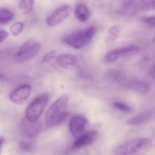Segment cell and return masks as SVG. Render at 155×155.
<instances>
[{"label":"cell","mask_w":155,"mask_h":155,"mask_svg":"<svg viewBox=\"0 0 155 155\" xmlns=\"http://www.w3.org/2000/svg\"><path fill=\"white\" fill-rule=\"evenodd\" d=\"M69 98L62 96L54 101L46 111L45 121L49 126H55L64 122L69 115L66 111Z\"/></svg>","instance_id":"1"},{"label":"cell","mask_w":155,"mask_h":155,"mask_svg":"<svg viewBox=\"0 0 155 155\" xmlns=\"http://www.w3.org/2000/svg\"><path fill=\"white\" fill-rule=\"evenodd\" d=\"M153 146L149 138H139L125 142L115 150V155H146Z\"/></svg>","instance_id":"2"},{"label":"cell","mask_w":155,"mask_h":155,"mask_svg":"<svg viewBox=\"0 0 155 155\" xmlns=\"http://www.w3.org/2000/svg\"><path fill=\"white\" fill-rule=\"evenodd\" d=\"M95 33L94 26L90 25L64 35L62 38V41L73 48L80 49L88 44L92 41Z\"/></svg>","instance_id":"3"},{"label":"cell","mask_w":155,"mask_h":155,"mask_svg":"<svg viewBox=\"0 0 155 155\" xmlns=\"http://www.w3.org/2000/svg\"><path fill=\"white\" fill-rule=\"evenodd\" d=\"M50 98V95L45 93L35 98L25 109V118L31 122H37L42 114Z\"/></svg>","instance_id":"4"},{"label":"cell","mask_w":155,"mask_h":155,"mask_svg":"<svg viewBox=\"0 0 155 155\" xmlns=\"http://www.w3.org/2000/svg\"><path fill=\"white\" fill-rule=\"evenodd\" d=\"M41 48V44L37 40L30 39L24 43L17 52V58L21 61L30 60L37 55Z\"/></svg>","instance_id":"5"},{"label":"cell","mask_w":155,"mask_h":155,"mask_svg":"<svg viewBox=\"0 0 155 155\" xmlns=\"http://www.w3.org/2000/svg\"><path fill=\"white\" fill-rule=\"evenodd\" d=\"M140 50V47L137 45H127L108 52L105 56L104 60L106 62L109 63L116 61L119 57L130 56L137 54Z\"/></svg>","instance_id":"6"},{"label":"cell","mask_w":155,"mask_h":155,"mask_svg":"<svg viewBox=\"0 0 155 155\" xmlns=\"http://www.w3.org/2000/svg\"><path fill=\"white\" fill-rule=\"evenodd\" d=\"M71 11V7L70 5H62L58 7L47 17V25L51 27L58 25L68 18Z\"/></svg>","instance_id":"7"},{"label":"cell","mask_w":155,"mask_h":155,"mask_svg":"<svg viewBox=\"0 0 155 155\" xmlns=\"http://www.w3.org/2000/svg\"><path fill=\"white\" fill-rule=\"evenodd\" d=\"M87 124L88 121L84 116H74L70 120L69 123L70 132L73 136L78 138L86 132Z\"/></svg>","instance_id":"8"},{"label":"cell","mask_w":155,"mask_h":155,"mask_svg":"<svg viewBox=\"0 0 155 155\" xmlns=\"http://www.w3.org/2000/svg\"><path fill=\"white\" fill-rule=\"evenodd\" d=\"M21 130L23 135L29 138L37 136L41 131V125L37 122H31L26 118L23 119L21 124Z\"/></svg>","instance_id":"9"},{"label":"cell","mask_w":155,"mask_h":155,"mask_svg":"<svg viewBox=\"0 0 155 155\" xmlns=\"http://www.w3.org/2000/svg\"><path fill=\"white\" fill-rule=\"evenodd\" d=\"M31 91V86L30 85H22L11 93L9 99L15 103H21L29 97Z\"/></svg>","instance_id":"10"},{"label":"cell","mask_w":155,"mask_h":155,"mask_svg":"<svg viewBox=\"0 0 155 155\" xmlns=\"http://www.w3.org/2000/svg\"><path fill=\"white\" fill-rule=\"evenodd\" d=\"M98 136V132L95 130H90L86 132L73 143L72 149H80L92 144L97 139Z\"/></svg>","instance_id":"11"},{"label":"cell","mask_w":155,"mask_h":155,"mask_svg":"<svg viewBox=\"0 0 155 155\" xmlns=\"http://www.w3.org/2000/svg\"><path fill=\"white\" fill-rule=\"evenodd\" d=\"M56 62L62 68L70 69L77 65L78 59L75 56L66 54L59 56L56 58Z\"/></svg>","instance_id":"12"},{"label":"cell","mask_w":155,"mask_h":155,"mask_svg":"<svg viewBox=\"0 0 155 155\" xmlns=\"http://www.w3.org/2000/svg\"><path fill=\"white\" fill-rule=\"evenodd\" d=\"M124 86L132 91L140 94H146L151 90V86L148 84L142 81L134 80L127 82Z\"/></svg>","instance_id":"13"},{"label":"cell","mask_w":155,"mask_h":155,"mask_svg":"<svg viewBox=\"0 0 155 155\" xmlns=\"http://www.w3.org/2000/svg\"><path fill=\"white\" fill-rule=\"evenodd\" d=\"M76 17L81 22H86L90 17V12L87 6L83 3L78 4L75 9Z\"/></svg>","instance_id":"14"},{"label":"cell","mask_w":155,"mask_h":155,"mask_svg":"<svg viewBox=\"0 0 155 155\" xmlns=\"http://www.w3.org/2000/svg\"><path fill=\"white\" fill-rule=\"evenodd\" d=\"M152 112H146L129 119L127 123L131 125H139L149 121L152 118Z\"/></svg>","instance_id":"15"},{"label":"cell","mask_w":155,"mask_h":155,"mask_svg":"<svg viewBox=\"0 0 155 155\" xmlns=\"http://www.w3.org/2000/svg\"><path fill=\"white\" fill-rule=\"evenodd\" d=\"M14 17V14L11 10L0 8V24H8Z\"/></svg>","instance_id":"16"},{"label":"cell","mask_w":155,"mask_h":155,"mask_svg":"<svg viewBox=\"0 0 155 155\" xmlns=\"http://www.w3.org/2000/svg\"><path fill=\"white\" fill-rule=\"evenodd\" d=\"M18 147L22 152L26 153H31L36 149L35 144L28 141H20L18 143Z\"/></svg>","instance_id":"17"},{"label":"cell","mask_w":155,"mask_h":155,"mask_svg":"<svg viewBox=\"0 0 155 155\" xmlns=\"http://www.w3.org/2000/svg\"><path fill=\"white\" fill-rule=\"evenodd\" d=\"M122 28L119 25H115L109 29V35L107 39V42L108 43L113 42L118 38L119 33Z\"/></svg>","instance_id":"18"},{"label":"cell","mask_w":155,"mask_h":155,"mask_svg":"<svg viewBox=\"0 0 155 155\" xmlns=\"http://www.w3.org/2000/svg\"><path fill=\"white\" fill-rule=\"evenodd\" d=\"M34 1L32 0H22L19 2V10L24 13L30 12L32 10L34 5Z\"/></svg>","instance_id":"19"},{"label":"cell","mask_w":155,"mask_h":155,"mask_svg":"<svg viewBox=\"0 0 155 155\" xmlns=\"http://www.w3.org/2000/svg\"><path fill=\"white\" fill-rule=\"evenodd\" d=\"M24 24L22 22H17L14 24L11 28L10 31L14 36H17L23 31Z\"/></svg>","instance_id":"20"},{"label":"cell","mask_w":155,"mask_h":155,"mask_svg":"<svg viewBox=\"0 0 155 155\" xmlns=\"http://www.w3.org/2000/svg\"><path fill=\"white\" fill-rule=\"evenodd\" d=\"M139 8L143 10L155 9V1H140Z\"/></svg>","instance_id":"21"},{"label":"cell","mask_w":155,"mask_h":155,"mask_svg":"<svg viewBox=\"0 0 155 155\" xmlns=\"http://www.w3.org/2000/svg\"><path fill=\"white\" fill-rule=\"evenodd\" d=\"M113 106L115 108L122 112H130L133 110L132 107H131L130 106L121 102H115L113 104Z\"/></svg>","instance_id":"22"},{"label":"cell","mask_w":155,"mask_h":155,"mask_svg":"<svg viewBox=\"0 0 155 155\" xmlns=\"http://www.w3.org/2000/svg\"><path fill=\"white\" fill-rule=\"evenodd\" d=\"M142 21L145 24L155 28V15L144 17L142 19Z\"/></svg>","instance_id":"23"},{"label":"cell","mask_w":155,"mask_h":155,"mask_svg":"<svg viewBox=\"0 0 155 155\" xmlns=\"http://www.w3.org/2000/svg\"><path fill=\"white\" fill-rule=\"evenodd\" d=\"M56 52L54 51H51L45 55L42 60V62L46 63L52 60L56 56Z\"/></svg>","instance_id":"24"},{"label":"cell","mask_w":155,"mask_h":155,"mask_svg":"<svg viewBox=\"0 0 155 155\" xmlns=\"http://www.w3.org/2000/svg\"><path fill=\"white\" fill-rule=\"evenodd\" d=\"M9 36V33L5 30L0 29V43L3 42Z\"/></svg>","instance_id":"25"},{"label":"cell","mask_w":155,"mask_h":155,"mask_svg":"<svg viewBox=\"0 0 155 155\" xmlns=\"http://www.w3.org/2000/svg\"><path fill=\"white\" fill-rule=\"evenodd\" d=\"M148 73L150 76L155 78V63L151 66L148 71Z\"/></svg>","instance_id":"26"},{"label":"cell","mask_w":155,"mask_h":155,"mask_svg":"<svg viewBox=\"0 0 155 155\" xmlns=\"http://www.w3.org/2000/svg\"><path fill=\"white\" fill-rule=\"evenodd\" d=\"M5 139L4 137L0 136V152H1L2 147L3 146L4 144L5 143Z\"/></svg>","instance_id":"27"},{"label":"cell","mask_w":155,"mask_h":155,"mask_svg":"<svg viewBox=\"0 0 155 155\" xmlns=\"http://www.w3.org/2000/svg\"><path fill=\"white\" fill-rule=\"evenodd\" d=\"M152 42L155 44V35L154 36L153 38V39H152Z\"/></svg>","instance_id":"28"},{"label":"cell","mask_w":155,"mask_h":155,"mask_svg":"<svg viewBox=\"0 0 155 155\" xmlns=\"http://www.w3.org/2000/svg\"><path fill=\"white\" fill-rule=\"evenodd\" d=\"M3 77V75L2 74H0V80L2 79Z\"/></svg>","instance_id":"29"}]
</instances>
